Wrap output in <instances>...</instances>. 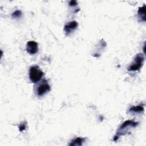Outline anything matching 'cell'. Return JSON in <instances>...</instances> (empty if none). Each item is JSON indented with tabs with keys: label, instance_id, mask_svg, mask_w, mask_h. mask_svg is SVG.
Wrapping results in <instances>:
<instances>
[{
	"label": "cell",
	"instance_id": "obj_1",
	"mask_svg": "<svg viewBox=\"0 0 146 146\" xmlns=\"http://www.w3.org/2000/svg\"><path fill=\"white\" fill-rule=\"evenodd\" d=\"M43 76V72L38 66H33L29 70V78L32 83H36L40 81Z\"/></svg>",
	"mask_w": 146,
	"mask_h": 146
},
{
	"label": "cell",
	"instance_id": "obj_2",
	"mask_svg": "<svg viewBox=\"0 0 146 146\" xmlns=\"http://www.w3.org/2000/svg\"><path fill=\"white\" fill-rule=\"evenodd\" d=\"M144 62V55L143 53H138L134 58L133 62L129 66V71H136L140 69Z\"/></svg>",
	"mask_w": 146,
	"mask_h": 146
},
{
	"label": "cell",
	"instance_id": "obj_3",
	"mask_svg": "<svg viewBox=\"0 0 146 146\" xmlns=\"http://www.w3.org/2000/svg\"><path fill=\"white\" fill-rule=\"evenodd\" d=\"M138 124V122L134 121L133 120H126L119 127L117 132L116 135L120 136V135H124L127 133L129 129L132 127H135Z\"/></svg>",
	"mask_w": 146,
	"mask_h": 146
},
{
	"label": "cell",
	"instance_id": "obj_4",
	"mask_svg": "<svg viewBox=\"0 0 146 146\" xmlns=\"http://www.w3.org/2000/svg\"><path fill=\"white\" fill-rule=\"evenodd\" d=\"M51 90L50 86L47 82L44 80L40 84H39L36 88V94L38 96H41L48 92Z\"/></svg>",
	"mask_w": 146,
	"mask_h": 146
},
{
	"label": "cell",
	"instance_id": "obj_5",
	"mask_svg": "<svg viewBox=\"0 0 146 146\" xmlns=\"http://www.w3.org/2000/svg\"><path fill=\"white\" fill-rule=\"evenodd\" d=\"M26 51L30 55H34L38 51V43L31 40L29 41L26 44Z\"/></svg>",
	"mask_w": 146,
	"mask_h": 146
},
{
	"label": "cell",
	"instance_id": "obj_6",
	"mask_svg": "<svg viewBox=\"0 0 146 146\" xmlns=\"http://www.w3.org/2000/svg\"><path fill=\"white\" fill-rule=\"evenodd\" d=\"M78 26V23L75 21H70L67 23L64 26V30L66 34V35H69L71 33H72Z\"/></svg>",
	"mask_w": 146,
	"mask_h": 146
},
{
	"label": "cell",
	"instance_id": "obj_7",
	"mask_svg": "<svg viewBox=\"0 0 146 146\" xmlns=\"http://www.w3.org/2000/svg\"><path fill=\"white\" fill-rule=\"evenodd\" d=\"M86 140V138L84 137H76L72 140H71V143L69 144V145L71 146H80L83 145Z\"/></svg>",
	"mask_w": 146,
	"mask_h": 146
},
{
	"label": "cell",
	"instance_id": "obj_8",
	"mask_svg": "<svg viewBox=\"0 0 146 146\" xmlns=\"http://www.w3.org/2000/svg\"><path fill=\"white\" fill-rule=\"evenodd\" d=\"M145 5H144L143 6L139 8L137 11V15L139 18L141 19L143 22H145Z\"/></svg>",
	"mask_w": 146,
	"mask_h": 146
},
{
	"label": "cell",
	"instance_id": "obj_9",
	"mask_svg": "<svg viewBox=\"0 0 146 146\" xmlns=\"http://www.w3.org/2000/svg\"><path fill=\"white\" fill-rule=\"evenodd\" d=\"M144 107L142 106H133L129 109V112L133 113H141L144 111Z\"/></svg>",
	"mask_w": 146,
	"mask_h": 146
},
{
	"label": "cell",
	"instance_id": "obj_10",
	"mask_svg": "<svg viewBox=\"0 0 146 146\" xmlns=\"http://www.w3.org/2000/svg\"><path fill=\"white\" fill-rule=\"evenodd\" d=\"M22 15V11L21 10H15L14 11L12 14H11V16H12V18H14V19H18V18H19Z\"/></svg>",
	"mask_w": 146,
	"mask_h": 146
},
{
	"label": "cell",
	"instance_id": "obj_11",
	"mask_svg": "<svg viewBox=\"0 0 146 146\" xmlns=\"http://www.w3.org/2000/svg\"><path fill=\"white\" fill-rule=\"evenodd\" d=\"M26 126H27V124H26V122L25 121V122H22L19 126V130L20 132H22L23 131H25L26 128Z\"/></svg>",
	"mask_w": 146,
	"mask_h": 146
},
{
	"label": "cell",
	"instance_id": "obj_12",
	"mask_svg": "<svg viewBox=\"0 0 146 146\" xmlns=\"http://www.w3.org/2000/svg\"><path fill=\"white\" fill-rule=\"evenodd\" d=\"M78 5V3L76 1H71L70 2H69V5L70 6H76Z\"/></svg>",
	"mask_w": 146,
	"mask_h": 146
}]
</instances>
